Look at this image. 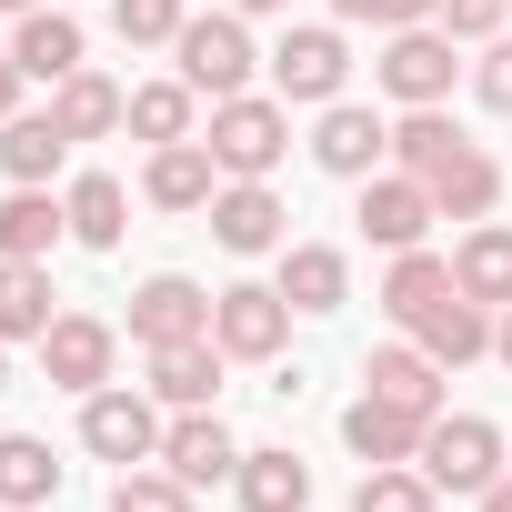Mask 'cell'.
I'll list each match as a JSON object with an SVG mask.
<instances>
[{"label": "cell", "mask_w": 512, "mask_h": 512, "mask_svg": "<svg viewBox=\"0 0 512 512\" xmlns=\"http://www.w3.org/2000/svg\"><path fill=\"white\" fill-rule=\"evenodd\" d=\"M272 282H282L292 312H342L352 302V262H342L332 241H282V272Z\"/></svg>", "instance_id": "cell-19"}, {"label": "cell", "mask_w": 512, "mask_h": 512, "mask_svg": "<svg viewBox=\"0 0 512 512\" xmlns=\"http://www.w3.org/2000/svg\"><path fill=\"white\" fill-rule=\"evenodd\" d=\"M211 332V292L191 282V272H151L141 292H131V342L141 352H161V342H201Z\"/></svg>", "instance_id": "cell-11"}, {"label": "cell", "mask_w": 512, "mask_h": 512, "mask_svg": "<svg viewBox=\"0 0 512 512\" xmlns=\"http://www.w3.org/2000/svg\"><path fill=\"white\" fill-rule=\"evenodd\" d=\"M161 472H181L191 492H201V482H231V472H241L231 422H221V412H181V422L161 432Z\"/></svg>", "instance_id": "cell-15"}, {"label": "cell", "mask_w": 512, "mask_h": 512, "mask_svg": "<svg viewBox=\"0 0 512 512\" xmlns=\"http://www.w3.org/2000/svg\"><path fill=\"white\" fill-rule=\"evenodd\" d=\"M211 241H221V251H241V262L282 251V241H292L282 191H272V181H221V191H211Z\"/></svg>", "instance_id": "cell-8"}, {"label": "cell", "mask_w": 512, "mask_h": 512, "mask_svg": "<svg viewBox=\"0 0 512 512\" xmlns=\"http://www.w3.org/2000/svg\"><path fill=\"white\" fill-rule=\"evenodd\" d=\"M342 81H352V41L332 31V21H302V31H282L272 41V91L282 101H342Z\"/></svg>", "instance_id": "cell-7"}, {"label": "cell", "mask_w": 512, "mask_h": 512, "mask_svg": "<svg viewBox=\"0 0 512 512\" xmlns=\"http://www.w3.org/2000/svg\"><path fill=\"white\" fill-rule=\"evenodd\" d=\"M482 512H512V472H502V482H492V492H482Z\"/></svg>", "instance_id": "cell-41"}, {"label": "cell", "mask_w": 512, "mask_h": 512, "mask_svg": "<svg viewBox=\"0 0 512 512\" xmlns=\"http://www.w3.org/2000/svg\"><path fill=\"white\" fill-rule=\"evenodd\" d=\"M352 512H442V492H432L422 462H372L362 492H352Z\"/></svg>", "instance_id": "cell-32"}, {"label": "cell", "mask_w": 512, "mask_h": 512, "mask_svg": "<svg viewBox=\"0 0 512 512\" xmlns=\"http://www.w3.org/2000/svg\"><path fill=\"white\" fill-rule=\"evenodd\" d=\"M502 21H512V0H442V31L452 41H492Z\"/></svg>", "instance_id": "cell-37"}, {"label": "cell", "mask_w": 512, "mask_h": 512, "mask_svg": "<svg viewBox=\"0 0 512 512\" xmlns=\"http://www.w3.org/2000/svg\"><path fill=\"white\" fill-rule=\"evenodd\" d=\"M442 292H452V262H442V251H422V241H412V251H392V272H382V312H392L402 332H412Z\"/></svg>", "instance_id": "cell-29"}, {"label": "cell", "mask_w": 512, "mask_h": 512, "mask_svg": "<svg viewBox=\"0 0 512 512\" xmlns=\"http://www.w3.org/2000/svg\"><path fill=\"white\" fill-rule=\"evenodd\" d=\"M0 392H11V342H0Z\"/></svg>", "instance_id": "cell-43"}, {"label": "cell", "mask_w": 512, "mask_h": 512, "mask_svg": "<svg viewBox=\"0 0 512 512\" xmlns=\"http://www.w3.org/2000/svg\"><path fill=\"white\" fill-rule=\"evenodd\" d=\"M61 211H71V241H81V251H121V231H131V191H121L111 171H81V181L61 191Z\"/></svg>", "instance_id": "cell-25"}, {"label": "cell", "mask_w": 512, "mask_h": 512, "mask_svg": "<svg viewBox=\"0 0 512 512\" xmlns=\"http://www.w3.org/2000/svg\"><path fill=\"white\" fill-rule=\"evenodd\" d=\"M352 191H362V211H352V221H362V241H382V251H412V241L442 221V211H432V191H422L412 171H372V181H352Z\"/></svg>", "instance_id": "cell-13"}, {"label": "cell", "mask_w": 512, "mask_h": 512, "mask_svg": "<svg viewBox=\"0 0 512 512\" xmlns=\"http://www.w3.org/2000/svg\"><path fill=\"white\" fill-rule=\"evenodd\" d=\"M422 472H432V492H492L512 462H502V432L482 422V412H432V432H422Z\"/></svg>", "instance_id": "cell-3"}, {"label": "cell", "mask_w": 512, "mask_h": 512, "mask_svg": "<svg viewBox=\"0 0 512 512\" xmlns=\"http://www.w3.org/2000/svg\"><path fill=\"white\" fill-rule=\"evenodd\" d=\"M111 512H191V482L161 472V462H131V472L111 482Z\"/></svg>", "instance_id": "cell-33"}, {"label": "cell", "mask_w": 512, "mask_h": 512, "mask_svg": "<svg viewBox=\"0 0 512 512\" xmlns=\"http://www.w3.org/2000/svg\"><path fill=\"white\" fill-rule=\"evenodd\" d=\"M221 342L201 332V342H161L151 352V402H171V412H211V392H221Z\"/></svg>", "instance_id": "cell-18"}, {"label": "cell", "mask_w": 512, "mask_h": 512, "mask_svg": "<svg viewBox=\"0 0 512 512\" xmlns=\"http://www.w3.org/2000/svg\"><path fill=\"white\" fill-rule=\"evenodd\" d=\"M21 11H41V0H0V21H21Z\"/></svg>", "instance_id": "cell-42"}, {"label": "cell", "mask_w": 512, "mask_h": 512, "mask_svg": "<svg viewBox=\"0 0 512 512\" xmlns=\"http://www.w3.org/2000/svg\"><path fill=\"white\" fill-rule=\"evenodd\" d=\"M121 111H131V91H121L111 71H91V61H81L71 81H51V121H61L71 141H111V131H121Z\"/></svg>", "instance_id": "cell-20"}, {"label": "cell", "mask_w": 512, "mask_h": 512, "mask_svg": "<svg viewBox=\"0 0 512 512\" xmlns=\"http://www.w3.org/2000/svg\"><path fill=\"white\" fill-rule=\"evenodd\" d=\"M312 161H322L332 181H372V171L392 161V121H382V111H362V101H322Z\"/></svg>", "instance_id": "cell-10"}, {"label": "cell", "mask_w": 512, "mask_h": 512, "mask_svg": "<svg viewBox=\"0 0 512 512\" xmlns=\"http://www.w3.org/2000/svg\"><path fill=\"white\" fill-rule=\"evenodd\" d=\"M472 91H482V111H502V121H512V31H492V41H482Z\"/></svg>", "instance_id": "cell-35"}, {"label": "cell", "mask_w": 512, "mask_h": 512, "mask_svg": "<svg viewBox=\"0 0 512 512\" xmlns=\"http://www.w3.org/2000/svg\"><path fill=\"white\" fill-rule=\"evenodd\" d=\"M161 412H151V392H131V382H101V392H81V452H101V462H161Z\"/></svg>", "instance_id": "cell-4"}, {"label": "cell", "mask_w": 512, "mask_h": 512, "mask_svg": "<svg viewBox=\"0 0 512 512\" xmlns=\"http://www.w3.org/2000/svg\"><path fill=\"white\" fill-rule=\"evenodd\" d=\"M221 11H241V21H262V11H292V0H221Z\"/></svg>", "instance_id": "cell-40"}, {"label": "cell", "mask_w": 512, "mask_h": 512, "mask_svg": "<svg viewBox=\"0 0 512 512\" xmlns=\"http://www.w3.org/2000/svg\"><path fill=\"white\" fill-rule=\"evenodd\" d=\"M362 392H382V402H402V412H442V362L422 352V342H382L372 362H362Z\"/></svg>", "instance_id": "cell-21"}, {"label": "cell", "mask_w": 512, "mask_h": 512, "mask_svg": "<svg viewBox=\"0 0 512 512\" xmlns=\"http://www.w3.org/2000/svg\"><path fill=\"white\" fill-rule=\"evenodd\" d=\"M61 161H71V131L51 111H11L0 121V181H51Z\"/></svg>", "instance_id": "cell-26"}, {"label": "cell", "mask_w": 512, "mask_h": 512, "mask_svg": "<svg viewBox=\"0 0 512 512\" xmlns=\"http://www.w3.org/2000/svg\"><path fill=\"white\" fill-rule=\"evenodd\" d=\"M11 61H21L31 81H71V71H81V21H71V11H21V21H11Z\"/></svg>", "instance_id": "cell-24"}, {"label": "cell", "mask_w": 512, "mask_h": 512, "mask_svg": "<svg viewBox=\"0 0 512 512\" xmlns=\"http://www.w3.org/2000/svg\"><path fill=\"white\" fill-rule=\"evenodd\" d=\"M191 111H201V91H191V81L171 71V81H141V91H131L121 131H141V141L161 151V141H191Z\"/></svg>", "instance_id": "cell-30"}, {"label": "cell", "mask_w": 512, "mask_h": 512, "mask_svg": "<svg viewBox=\"0 0 512 512\" xmlns=\"http://www.w3.org/2000/svg\"><path fill=\"white\" fill-rule=\"evenodd\" d=\"M492 362H502V372H512V302H502V312H492Z\"/></svg>", "instance_id": "cell-39"}, {"label": "cell", "mask_w": 512, "mask_h": 512, "mask_svg": "<svg viewBox=\"0 0 512 512\" xmlns=\"http://www.w3.org/2000/svg\"><path fill=\"white\" fill-rule=\"evenodd\" d=\"M171 61H181V81H191L201 101H231V91H251V71H262V51H251V21H241V11H201V21H181Z\"/></svg>", "instance_id": "cell-2"}, {"label": "cell", "mask_w": 512, "mask_h": 512, "mask_svg": "<svg viewBox=\"0 0 512 512\" xmlns=\"http://www.w3.org/2000/svg\"><path fill=\"white\" fill-rule=\"evenodd\" d=\"M452 282H462L482 312H502V302H512V231H502V221H472V231H462Z\"/></svg>", "instance_id": "cell-27"}, {"label": "cell", "mask_w": 512, "mask_h": 512, "mask_svg": "<svg viewBox=\"0 0 512 512\" xmlns=\"http://www.w3.org/2000/svg\"><path fill=\"white\" fill-rule=\"evenodd\" d=\"M422 412H402V402H382V392H362L352 412H342V442L362 452V462H422Z\"/></svg>", "instance_id": "cell-22"}, {"label": "cell", "mask_w": 512, "mask_h": 512, "mask_svg": "<svg viewBox=\"0 0 512 512\" xmlns=\"http://www.w3.org/2000/svg\"><path fill=\"white\" fill-rule=\"evenodd\" d=\"M41 372H51L61 392H101V382L121 372V332H111L101 312H61V322L41 332Z\"/></svg>", "instance_id": "cell-9"}, {"label": "cell", "mask_w": 512, "mask_h": 512, "mask_svg": "<svg viewBox=\"0 0 512 512\" xmlns=\"http://www.w3.org/2000/svg\"><path fill=\"white\" fill-rule=\"evenodd\" d=\"M211 342H221L231 362H282V342H292L282 282H231V292H211Z\"/></svg>", "instance_id": "cell-6"}, {"label": "cell", "mask_w": 512, "mask_h": 512, "mask_svg": "<svg viewBox=\"0 0 512 512\" xmlns=\"http://www.w3.org/2000/svg\"><path fill=\"white\" fill-rule=\"evenodd\" d=\"M51 262H0V342H41L61 312H51Z\"/></svg>", "instance_id": "cell-28"}, {"label": "cell", "mask_w": 512, "mask_h": 512, "mask_svg": "<svg viewBox=\"0 0 512 512\" xmlns=\"http://www.w3.org/2000/svg\"><path fill=\"white\" fill-rule=\"evenodd\" d=\"M21 91H31V71H21L11 51H0V121H11V111H21Z\"/></svg>", "instance_id": "cell-38"}, {"label": "cell", "mask_w": 512, "mask_h": 512, "mask_svg": "<svg viewBox=\"0 0 512 512\" xmlns=\"http://www.w3.org/2000/svg\"><path fill=\"white\" fill-rule=\"evenodd\" d=\"M342 21H372V31H412V21H442V0H332Z\"/></svg>", "instance_id": "cell-36"}, {"label": "cell", "mask_w": 512, "mask_h": 512, "mask_svg": "<svg viewBox=\"0 0 512 512\" xmlns=\"http://www.w3.org/2000/svg\"><path fill=\"white\" fill-rule=\"evenodd\" d=\"M452 31L442 21H412V31H392L382 41V61H372V81L402 101V111H432V101H452Z\"/></svg>", "instance_id": "cell-5"}, {"label": "cell", "mask_w": 512, "mask_h": 512, "mask_svg": "<svg viewBox=\"0 0 512 512\" xmlns=\"http://www.w3.org/2000/svg\"><path fill=\"white\" fill-rule=\"evenodd\" d=\"M231 492H241V512H302V502H312V462H302L292 442H272V452H241Z\"/></svg>", "instance_id": "cell-23"}, {"label": "cell", "mask_w": 512, "mask_h": 512, "mask_svg": "<svg viewBox=\"0 0 512 512\" xmlns=\"http://www.w3.org/2000/svg\"><path fill=\"white\" fill-rule=\"evenodd\" d=\"M422 191H432L442 221H492V211H502V161H492L482 141H452V151L422 171Z\"/></svg>", "instance_id": "cell-12"}, {"label": "cell", "mask_w": 512, "mask_h": 512, "mask_svg": "<svg viewBox=\"0 0 512 512\" xmlns=\"http://www.w3.org/2000/svg\"><path fill=\"white\" fill-rule=\"evenodd\" d=\"M51 492H61L51 442H41V432H0V502H11V512H31V502H51Z\"/></svg>", "instance_id": "cell-31"}, {"label": "cell", "mask_w": 512, "mask_h": 512, "mask_svg": "<svg viewBox=\"0 0 512 512\" xmlns=\"http://www.w3.org/2000/svg\"><path fill=\"white\" fill-rule=\"evenodd\" d=\"M211 191H221L211 141H161L151 171H141V201H151V211H211Z\"/></svg>", "instance_id": "cell-14"}, {"label": "cell", "mask_w": 512, "mask_h": 512, "mask_svg": "<svg viewBox=\"0 0 512 512\" xmlns=\"http://www.w3.org/2000/svg\"><path fill=\"white\" fill-rule=\"evenodd\" d=\"M61 231H71V211L51 201V181H11L0 191V262H51Z\"/></svg>", "instance_id": "cell-16"}, {"label": "cell", "mask_w": 512, "mask_h": 512, "mask_svg": "<svg viewBox=\"0 0 512 512\" xmlns=\"http://www.w3.org/2000/svg\"><path fill=\"white\" fill-rule=\"evenodd\" d=\"M181 21H191L181 0H111V31H121L131 51H171V41H181Z\"/></svg>", "instance_id": "cell-34"}, {"label": "cell", "mask_w": 512, "mask_h": 512, "mask_svg": "<svg viewBox=\"0 0 512 512\" xmlns=\"http://www.w3.org/2000/svg\"><path fill=\"white\" fill-rule=\"evenodd\" d=\"M282 151H292V101H282V91H231V101H211V161H221V181H272Z\"/></svg>", "instance_id": "cell-1"}, {"label": "cell", "mask_w": 512, "mask_h": 512, "mask_svg": "<svg viewBox=\"0 0 512 512\" xmlns=\"http://www.w3.org/2000/svg\"><path fill=\"white\" fill-rule=\"evenodd\" d=\"M412 342H422V352H432L442 372H462V362H482V352H492V312H482V302H472V292L452 282V292H442V302H432V312L412 322Z\"/></svg>", "instance_id": "cell-17"}]
</instances>
